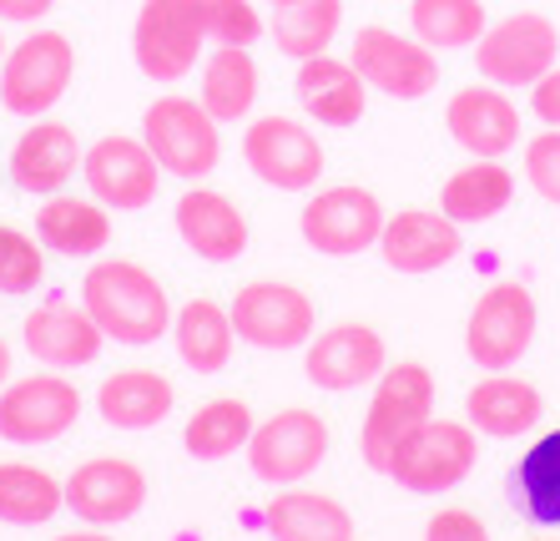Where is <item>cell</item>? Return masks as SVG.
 I'll use <instances>...</instances> for the list:
<instances>
[{"instance_id": "6da1fadb", "label": "cell", "mask_w": 560, "mask_h": 541, "mask_svg": "<svg viewBox=\"0 0 560 541\" xmlns=\"http://www.w3.org/2000/svg\"><path fill=\"white\" fill-rule=\"evenodd\" d=\"M81 304L106 339L127 349H147L162 334H172V314H177L162 278L137 258H96L81 278Z\"/></svg>"}, {"instance_id": "7a4b0ae2", "label": "cell", "mask_w": 560, "mask_h": 541, "mask_svg": "<svg viewBox=\"0 0 560 541\" xmlns=\"http://www.w3.org/2000/svg\"><path fill=\"white\" fill-rule=\"evenodd\" d=\"M475 465H480V430L469 421L430 415L394 446L384 475L409 496H444V491L465 486Z\"/></svg>"}, {"instance_id": "3957f363", "label": "cell", "mask_w": 560, "mask_h": 541, "mask_svg": "<svg viewBox=\"0 0 560 541\" xmlns=\"http://www.w3.org/2000/svg\"><path fill=\"white\" fill-rule=\"evenodd\" d=\"M208 56L202 0H142L131 21V61L156 87H177Z\"/></svg>"}, {"instance_id": "277c9868", "label": "cell", "mask_w": 560, "mask_h": 541, "mask_svg": "<svg viewBox=\"0 0 560 541\" xmlns=\"http://www.w3.org/2000/svg\"><path fill=\"white\" fill-rule=\"evenodd\" d=\"M142 142L177 183H202L222 162V122L197 96L167 92L142 112Z\"/></svg>"}, {"instance_id": "5b68a950", "label": "cell", "mask_w": 560, "mask_h": 541, "mask_svg": "<svg viewBox=\"0 0 560 541\" xmlns=\"http://www.w3.org/2000/svg\"><path fill=\"white\" fill-rule=\"evenodd\" d=\"M77 81V46L66 31L36 26L31 36H21L0 61V106L11 117H51V106L71 92Z\"/></svg>"}, {"instance_id": "8992f818", "label": "cell", "mask_w": 560, "mask_h": 541, "mask_svg": "<svg viewBox=\"0 0 560 541\" xmlns=\"http://www.w3.org/2000/svg\"><path fill=\"white\" fill-rule=\"evenodd\" d=\"M434 415V375L415 359H399L374 380V395H369L364 425H359V456H364L369 471H389L394 446L424 425Z\"/></svg>"}, {"instance_id": "52a82bcc", "label": "cell", "mask_w": 560, "mask_h": 541, "mask_svg": "<svg viewBox=\"0 0 560 541\" xmlns=\"http://www.w3.org/2000/svg\"><path fill=\"white\" fill-rule=\"evenodd\" d=\"M540 330V304L521 278H500L475 299L465 324V349L480 370H515Z\"/></svg>"}, {"instance_id": "ba28073f", "label": "cell", "mask_w": 560, "mask_h": 541, "mask_svg": "<svg viewBox=\"0 0 560 541\" xmlns=\"http://www.w3.org/2000/svg\"><path fill=\"white\" fill-rule=\"evenodd\" d=\"M328 446H334V436H328L324 415H318V410H303V405H288L253 425V440L243 456H248V471L258 475L262 486L283 491V486L308 481V475L328 461Z\"/></svg>"}, {"instance_id": "9c48e42d", "label": "cell", "mask_w": 560, "mask_h": 541, "mask_svg": "<svg viewBox=\"0 0 560 541\" xmlns=\"http://www.w3.org/2000/svg\"><path fill=\"white\" fill-rule=\"evenodd\" d=\"M556 61H560V31L540 11L500 15L475 41V71H480V81H495L505 92L535 87Z\"/></svg>"}, {"instance_id": "30bf717a", "label": "cell", "mask_w": 560, "mask_h": 541, "mask_svg": "<svg viewBox=\"0 0 560 541\" xmlns=\"http://www.w3.org/2000/svg\"><path fill=\"white\" fill-rule=\"evenodd\" d=\"M233 330L248 349L262 355H288V349H303V344L318 334V304L299 284H283V278H258V284H243L233 293Z\"/></svg>"}, {"instance_id": "8fae6325", "label": "cell", "mask_w": 560, "mask_h": 541, "mask_svg": "<svg viewBox=\"0 0 560 541\" xmlns=\"http://www.w3.org/2000/svg\"><path fill=\"white\" fill-rule=\"evenodd\" d=\"M86 410V395L61 370H40L26 380H11L0 390V440L5 446H56L71 436Z\"/></svg>"}, {"instance_id": "7c38bea8", "label": "cell", "mask_w": 560, "mask_h": 541, "mask_svg": "<svg viewBox=\"0 0 560 541\" xmlns=\"http://www.w3.org/2000/svg\"><path fill=\"white\" fill-rule=\"evenodd\" d=\"M384 218L389 212L369 187L334 183V187H313V198L299 212V233L324 258H359V253L378 249Z\"/></svg>"}, {"instance_id": "4fadbf2b", "label": "cell", "mask_w": 560, "mask_h": 541, "mask_svg": "<svg viewBox=\"0 0 560 541\" xmlns=\"http://www.w3.org/2000/svg\"><path fill=\"white\" fill-rule=\"evenodd\" d=\"M353 71L369 81V92L394 102H424L440 87V51L419 36H399L389 26H359L349 41Z\"/></svg>"}, {"instance_id": "5bb4252c", "label": "cell", "mask_w": 560, "mask_h": 541, "mask_svg": "<svg viewBox=\"0 0 560 541\" xmlns=\"http://www.w3.org/2000/svg\"><path fill=\"white\" fill-rule=\"evenodd\" d=\"M243 162L262 187L278 193H313L324 177V142L303 127L299 117H253L243 133Z\"/></svg>"}, {"instance_id": "9a60e30c", "label": "cell", "mask_w": 560, "mask_h": 541, "mask_svg": "<svg viewBox=\"0 0 560 541\" xmlns=\"http://www.w3.org/2000/svg\"><path fill=\"white\" fill-rule=\"evenodd\" d=\"M384 370H389V344L374 324H359V319L328 324L303 344V375L324 395H353V390L374 384Z\"/></svg>"}, {"instance_id": "2e32d148", "label": "cell", "mask_w": 560, "mask_h": 541, "mask_svg": "<svg viewBox=\"0 0 560 541\" xmlns=\"http://www.w3.org/2000/svg\"><path fill=\"white\" fill-rule=\"evenodd\" d=\"M81 177L92 187V198L106 203L112 212H142L162 193V162L152 158V147L142 137H96L81 158Z\"/></svg>"}, {"instance_id": "e0dca14e", "label": "cell", "mask_w": 560, "mask_h": 541, "mask_svg": "<svg viewBox=\"0 0 560 541\" xmlns=\"http://www.w3.org/2000/svg\"><path fill=\"white\" fill-rule=\"evenodd\" d=\"M147 506V475L127 456H92L66 475V511L86 527H121Z\"/></svg>"}, {"instance_id": "ac0fdd59", "label": "cell", "mask_w": 560, "mask_h": 541, "mask_svg": "<svg viewBox=\"0 0 560 541\" xmlns=\"http://www.w3.org/2000/svg\"><path fill=\"white\" fill-rule=\"evenodd\" d=\"M444 133L469 158H510L521 147V106L495 81H469L444 102Z\"/></svg>"}, {"instance_id": "d6986e66", "label": "cell", "mask_w": 560, "mask_h": 541, "mask_svg": "<svg viewBox=\"0 0 560 541\" xmlns=\"http://www.w3.org/2000/svg\"><path fill=\"white\" fill-rule=\"evenodd\" d=\"M81 147L77 127H66L56 117H36L26 133L11 142V158H5V177H11L15 193H31V198H51L66 193V183L81 172Z\"/></svg>"}, {"instance_id": "ffe728a7", "label": "cell", "mask_w": 560, "mask_h": 541, "mask_svg": "<svg viewBox=\"0 0 560 541\" xmlns=\"http://www.w3.org/2000/svg\"><path fill=\"white\" fill-rule=\"evenodd\" d=\"M21 344H26V355L46 370H92L96 359H102V344L106 334L96 330V319L86 314V304H66V299H46L36 304L26 319H21Z\"/></svg>"}, {"instance_id": "44dd1931", "label": "cell", "mask_w": 560, "mask_h": 541, "mask_svg": "<svg viewBox=\"0 0 560 541\" xmlns=\"http://www.w3.org/2000/svg\"><path fill=\"white\" fill-rule=\"evenodd\" d=\"M172 228L202 264H237L248 253V212L218 187L187 183V193L172 203Z\"/></svg>"}, {"instance_id": "7402d4cb", "label": "cell", "mask_w": 560, "mask_h": 541, "mask_svg": "<svg viewBox=\"0 0 560 541\" xmlns=\"http://www.w3.org/2000/svg\"><path fill=\"white\" fill-rule=\"evenodd\" d=\"M465 238L459 223L444 218L440 208H399L394 218H384V233H378V258L405 278H424L440 274L444 264H455Z\"/></svg>"}, {"instance_id": "603a6c76", "label": "cell", "mask_w": 560, "mask_h": 541, "mask_svg": "<svg viewBox=\"0 0 560 541\" xmlns=\"http://www.w3.org/2000/svg\"><path fill=\"white\" fill-rule=\"evenodd\" d=\"M546 415V400L530 380L510 370H485L480 384H469L465 395V421L490 440H525L535 436V425Z\"/></svg>"}, {"instance_id": "cb8c5ba5", "label": "cell", "mask_w": 560, "mask_h": 541, "mask_svg": "<svg viewBox=\"0 0 560 541\" xmlns=\"http://www.w3.org/2000/svg\"><path fill=\"white\" fill-rule=\"evenodd\" d=\"M293 96L308 112L318 127H359L369 112V81L353 71V61L339 56H308L299 61V77H293Z\"/></svg>"}, {"instance_id": "d4e9b609", "label": "cell", "mask_w": 560, "mask_h": 541, "mask_svg": "<svg viewBox=\"0 0 560 541\" xmlns=\"http://www.w3.org/2000/svg\"><path fill=\"white\" fill-rule=\"evenodd\" d=\"M92 405L112 430H156L177 410V390L156 370H117L96 384Z\"/></svg>"}, {"instance_id": "484cf974", "label": "cell", "mask_w": 560, "mask_h": 541, "mask_svg": "<svg viewBox=\"0 0 560 541\" xmlns=\"http://www.w3.org/2000/svg\"><path fill=\"white\" fill-rule=\"evenodd\" d=\"M36 238L40 249L61 253V258H96L112 243V208L96 198H51L36 208Z\"/></svg>"}, {"instance_id": "4316f807", "label": "cell", "mask_w": 560, "mask_h": 541, "mask_svg": "<svg viewBox=\"0 0 560 541\" xmlns=\"http://www.w3.org/2000/svg\"><path fill=\"white\" fill-rule=\"evenodd\" d=\"M262 527L273 541H353V516L343 502L324 491L283 486L262 511Z\"/></svg>"}, {"instance_id": "83f0119b", "label": "cell", "mask_w": 560, "mask_h": 541, "mask_svg": "<svg viewBox=\"0 0 560 541\" xmlns=\"http://www.w3.org/2000/svg\"><path fill=\"white\" fill-rule=\"evenodd\" d=\"M515 203V172L500 158H475L459 172H450L440 187V212L455 218L459 228L469 223H490Z\"/></svg>"}, {"instance_id": "f1b7e54d", "label": "cell", "mask_w": 560, "mask_h": 541, "mask_svg": "<svg viewBox=\"0 0 560 541\" xmlns=\"http://www.w3.org/2000/svg\"><path fill=\"white\" fill-rule=\"evenodd\" d=\"M172 344H177V359H183L192 375H222L228 359H233V314L218 304V299H187L177 314H172Z\"/></svg>"}, {"instance_id": "f546056e", "label": "cell", "mask_w": 560, "mask_h": 541, "mask_svg": "<svg viewBox=\"0 0 560 541\" xmlns=\"http://www.w3.org/2000/svg\"><path fill=\"white\" fill-rule=\"evenodd\" d=\"M258 61L248 46H212L202 56V77H197V102L208 106L218 122H243L258 106Z\"/></svg>"}, {"instance_id": "4dcf8cb0", "label": "cell", "mask_w": 560, "mask_h": 541, "mask_svg": "<svg viewBox=\"0 0 560 541\" xmlns=\"http://www.w3.org/2000/svg\"><path fill=\"white\" fill-rule=\"evenodd\" d=\"M66 511V481L36 461H0V521L15 531L51 527Z\"/></svg>"}, {"instance_id": "1f68e13d", "label": "cell", "mask_w": 560, "mask_h": 541, "mask_svg": "<svg viewBox=\"0 0 560 541\" xmlns=\"http://www.w3.org/2000/svg\"><path fill=\"white\" fill-rule=\"evenodd\" d=\"M510 502L530 516L535 527H560V430L535 436L510 465Z\"/></svg>"}, {"instance_id": "d6a6232c", "label": "cell", "mask_w": 560, "mask_h": 541, "mask_svg": "<svg viewBox=\"0 0 560 541\" xmlns=\"http://www.w3.org/2000/svg\"><path fill=\"white\" fill-rule=\"evenodd\" d=\"M253 405L237 395H218L208 400V405H197V415L183 425V446L192 461L202 465H218L228 461V456H237V450H248L253 440Z\"/></svg>"}, {"instance_id": "836d02e7", "label": "cell", "mask_w": 560, "mask_h": 541, "mask_svg": "<svg viewBox=\"0 0 560 541\" xmlns=\"http://www.w3.org/2000/svg\"><path fill=\"white\" fill-rule=\"evenodd\" d=\"M339 31H343V0H299V5L273 11V21H268V41L288 61L324 56Z\"/></svg>"}, {"instance_id": "e575fe53", "label": "cell", "mask_w": 560, "mask_h": 541, "mask_svg": "<svg viewBox=\"0 0 560 541\" xmlns=\"http://www.w3.org/2000/svg\"><path fill=\"white\" fill-rule=\"evenodd\" d=\"M485 26V0H409V31L434 51H475Z\"/></svg>"}, {"instance_id": "d590c367", "label": "cell", "mask_w": 560, "mask_h": 541, "mask_svg": "<svg viewBox=\"0 0 560 541\" xmlns=\"http://www.w3.org/2000/svg\"><path fill=\"white\" fill-rule=\"evenodd\" d=\"M46 284V249L40 238H26L21 228L0 223V293L5 299H26Z\"/></svg>"}, {"instance_id": "8d00e7d4", "label": "cell", "mask_w": 560, "mask_h": 541, "mask_svg": "<svg viewBox=\"0 0 560 541\" xmlns=\"http://www.w3.org/2000/svg\"><path fill=\"white\" fill-rule=\"evenodd\" d=\"M202 15H208V41L212 46H258L268 36V21H262L258 0H202Z\"/></svg>"}, {"instance_id": "74e56055", "label": "cell", "mask_w": 560, "mask_h": 541, "mask_svg": "<svg viewBox=\"0 0 560 541\" xmlns=\"http://www.w3.org/2000/svg\"><path fill=\"white\" fill-rule=\"evenodd\" d=\"M525 183L535 187V198L560 208V127H546L525 142Z\"/></svg>"}, {"instance_id": "f35d334b", "label": "cell", "mask_w": 560, "mask_h": 541, "mask_svg": "<svg viewBox=\"0 0 560 541\" xmlns=\"http://www.w3.org/2000/svg\"><path fill=\"white\" fill-rule=\"evenodd\" d=\"M424 541H490V527L465 506H444L424 521Z\"/></svg>"}, {"instance_id": "ab89813d", "label": "cell", "mask_w": 560, "mask_h": 541, "mask_svg": "<svg viewBox=\"0 0 560 541\" xmlns=\"http://www.w3.org/2000/svg\"><path fill=\"white\" fill-rule=\"evenodd\" d=\"M530 117L540 127H560V61L530 87Z\"/></svg>"}, {"instance_id": "60d3db41", "label": "cell", "mask_w": 560, "mask_h": 541, "mask_svg": "<svg viewBox=\"0 0 560 541\" xmlns=\"http://www.w3.org/2000/svg\"><path fill=\"white\" fill-rule=\"evenodd\" d=\"M51 11L56 0H0V21H11V26H36Z\"/></svg>"}, {"instance_id": "b9f144b4", "label": "cell", "mask_w": 560, "mask_h": 541, "mask_svg": "<svg viewBox=\"0 0 560 541\" xmlns=\"http://www.w3.org/2000/svg\"><path fill=\"white\" fill-rule=\"evenodd\" d=\"M51 541H117L106 527H81V531H61V537H51Z\"/></svg>"}, {"instance_id": "7bdbcfd3", "label": "cell", "mask_w": 560, "mask_h": 541, "mask_svg": "<svg viewBox=\"0 0 560 541\" xmlns=\"http://www.w3.org/2000/svg\"><path fill=\"white\" fill-rule=\"evenodd\" d=\"M15 380V355H11V339H0V390Z\"/></svg>"}, {"instance_id": "ee69618b", "label": "cell", "mask_w": 560, "mask_h": 541, "mask_svg": "<svg viewBox=\"0 0 560 541\" xmlns=\"http://www.w3.org/2000/svg\"><path fill=\"white\" fill-rule=\"evenodd\" d=\"M262 5H273V11H283V5H299V0H262Z\"/></svg>"}, {"instance_id": "f6af8a7d", "label": "cell", "mask_w": 560, "mask_h": 541, "mask_svg": "<svg viewBox=\"0 0 560 541\" xmlns=\"http://www.w3.org/2000/svg\"><path fill=\"white\" fill-rule=\"evenodd\" d=\"M5 51H11V46H5V21H0V61H5Z\"/></svg>"}, {"instance_id": "bcb514c9", "label": "cell", "mask_w": 560, "mask_h": 541, "mask_svg": "<svg viewBox=\"0 0 560 541\" xmlns=\"http://www.w3.org/2000/svg\"><path fill=\"white\" fill-rule=\"evenodd\" d=\"M535 541H560V537H535Z\"/></svg>"}]
</instances>
